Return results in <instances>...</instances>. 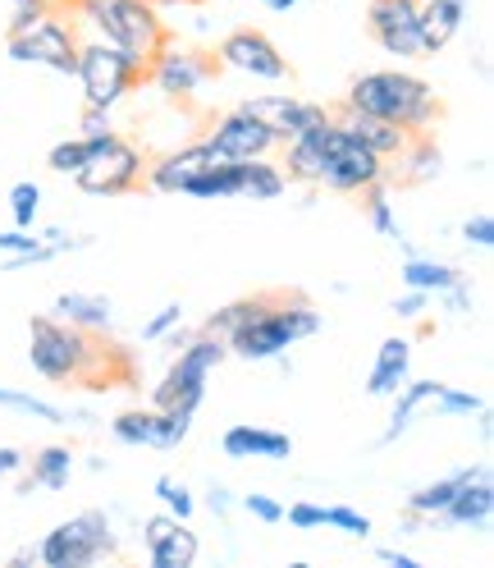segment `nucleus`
Returning <instances> with one entry per match:
<instances>
[{
    "mask_svg": "<svg viewBox=\"0 0 494 568\" xmlns=\"http://www.w3.org/2000/svg\"><path fill=\"white\" fill-rule=\"evenodd\" d=\"M28 464V454L19 445H0V477H19Z\"/></svg>",
    "mask_w": 494,
    "mask_h": 568,
    "instance_id": "obj_50",
    "label": "nucleus"
},
{
    "mask_svg": "<svg viewBox=\"0 0 494 568\" xmlns=\"http://www.w3.org/2000/svg\"><path fill=\"white\" fill-rule=\"evenodd\" d=\"M467 271L463 266H453V262H440V257H426V253H412L403 257V271H399V280H403V290H421V294H444L449 284H457Z\"/></svg>",
    "mask_w": 494,
    "mask_h": 568,
    "instance_id": "obj_28",
    "label": "nucleus"
},
{
    "mask_svg": "<svg viewBox=\"0 0 494 568\" xmlns=\"http://www.w3.org/2000/svg\"><path fill=\"white\" fill-rule=\"evenodd\" d=\"M74 449L69 445H42L38 454H28L23 464V481H19V495H32V490H69V481H74Z\"/></svg>",
    "mask_w": 494,
    "mask_h": 568,
    "instance_id": "obj_24",
    "label": "nucleus"
},
{
    "mask_svg": "<svg viewBox=\"0 0 494 568\" xmlns=\"http://www.w3.org/2000/svg\"><path fill=\"white\" fill-rule=\"evenodd\" d=\"M261 303H266V294H247V298H234V303H225V307H216L202 322V331L206 335H220V339H229L243 322H253V316L261 312Z\"/></svg>",
    "mask_w": 494,
    "mask_h": 568,
    "instance_id": "obj_32",
    "label": "nucleus"
},
{
    "mask_svg": "<svg viewBox=\"0 0 494 568\" xmlns=\"http://www.w3.org/2000/svg\"><path fill=\"white\" fill-rule=\"evenodd\" d=\"M51 10V0H10V23H6V38L10 32H23V28H32L42 14Z\"/></svg>",
    "mask_w": 494,
    "mask_h": 568,
    "instance_id": "obj_46",
    "label": "nucleus"
},
{
    "mask_svg": "<svg viewBox=\"0 0 494 568\" xmlns=\"http://www.w3.org/2000/svg\"><path fill=\"white\" fill-rule=\"evenodd\" d=\"M238 105H243V111H253V115L279 138V148L335 120V111H330L326 101H302V97H294V92H261V97H247V101H238Z\"/></svg>",
    "mask_w": 494,
    "mask_h": 568,
    "instance_id": "obj_13",
    "label": "nucleus"
},
{
    "mask_svg": "<svg viewBox=\"0 0 494 568\" xmlns=\"http://www.w3.org/2000/svg\"><path fill=\"white\" fill-rule=\"evenodd\" d=\"M238 509L247 514V518H257V523H266V527H275V523H285V505L275 500V495H266V490H253V495H238Z\"/></svg>",
    "mask_w": 494,
    "mask_h": 568,
    "instance_id": "obj_41",
    "label": "nucleus"
},
{
    "mask_svg": "<svg viewBox=\"0 0 494 568\" xmlns=\"http://www.w3.org/2000/svg\"><path fill=\"white\" fill-rule=\"evenodd\" d=\"M115 111H101V105H83V115H79V138L88 142H101V138H115Z\"/></svg>",
    "mask_w": 494,
    "mask_h": 568,
    "instance_id": "obj_42",
    "label": "nucleus"
},
{
    "mask_svg": "<svg viewBox=\"0 0 494 568\" xmlns=\"http://www.w3.org/2000/svg\"><path fill=\"white\" fill-rule=\"evenodd\" d=\"M152 495L161 500V509H165V514H174V518L193 523V514H197V495H193V486H188V481H179V477L161 473V477L152 481Z\"/></svg>",
    "mask_w": 494,
    "mask_h": 568,
    "instance_id": "obj_34",
    "label": "nucleus"
},
{
    "mask_svg": "<svg viewBox=\"0 0 494 568\" xmlns=\"http://www.w3.org/2000/svg\"><path fill=\"white\" fill-rule=\"evenodd\" d=\"M481 408H485V399L476 395V389H457V385H440V395H435V404H431V413L444 417V422H453V417H476Z\"/></svg>",
    "mask_w": 494,
    "mask_h": 568,
    "instance_id": "obj_38",
    "label": "nucleus"
},
{
    "mask_svg": "<svg viewBox=\"0 0 494 568\" xmlns=\"http://www.w3.org/2000/svg\"><path fill=\"white\" fill-rule=\"evenodd\" d=\"M358 197H362V216H367V225H371L380 239L408 243V234H403V225H399V211H394V202H390V180L362 189Z\"/></svg>",
    "mask_w": 494,
    "mask_h": 568,
    "instance_id": "obj_31",
    "label": "nucleus"
},
{
    "mask_svg": "<svg viewBox=\"0 0 494 568\" xmlns=\"http://www.w3.org/2000/svg\"><path fill=\"white\" fill-rule=\"evenodd\" d=\"M375 559L390 564V568H416V555H408V550H399V546H375Z\"/></svg>",
    "mask_w": 494,
    "mask_h": 568,
    "instance_id": "obj_51",
    "label": "nucleus"
},
{
    "mask_svg": "<svg viewBox=\"0 0 494 568\" xmlns=\"http://www.w3.org/2000/svg\"><path fill=\"white\" fill-rule=\"evenodd\" d=\"M490 518H494V473L481 468V473L444 505V514L435 518V531H485Z\"/></svg>",
    "mask_w": 494,
    "mask_h": 568,
    "instance_id": "obj_18",
    "label": "nucleus"
},
{
    "mask_svg": "<svg viewBox=\"0 0 494 568\" xmlns=\"http://www.w3.org/2000/svg\"><path fill=\"white\" fill-rule=\"evenodd\" d=\"M408 376H412V339H408V335L380 339L375 363H371V372H367V395H371V399H394Z\"/></svg>",
    "mask_w": 494,
    "mask_h": 568,
    "instance_id": "obj_23",
    "label": "nucleus"
},
{
    "mask_svg": "<svg viewBox=\"0 0 494 568\" xmlns=\"http://www.w3.org/2000/svg\"><path fill=\"white\" fill-rule=\"evenodd\" d=\"M28 363L42 381L88 389V395H111V389H133L137 363L133 353L105 335L79 331L42 312L28 322Z\"/></svg>",
    "mask_w": 494,
    "mask_h": 568,
    "instance_id": "obj_1",
    "label": "nucleus"
},
{
    "mask_svg": "<svg viewBox=\"0 0 494 568\" xmlns=\"http://www.w3.org/2000/svg\"><path fill=\"white\" fill-rule=\"evenodd\" d=\"M440 385L444 381H403V389L394 395V413H390V422H384V432L375 436V449H390V445H399L412 426L421 422V413H431V404H435V395H440Z\"/></svg>",
    "mask_w": 494,
    "mask_h": 568,
    "instance_id": "obj_22",
    "label": "nucleus"
},
{
    "mask_svg": "<svg viewBox=\"0 0 494 568\" xmlns=\"http://www.w3.org/2000/svg\"><path fill=\"white\" fill-rule=\"evenodd\" d=\"M210 55H216L220 69H234V74L257 79V83H285V79H294L285 51H279L261 28H234V32H225Z\"/></svg>",
    "mask_w": 494,
    "mask_h": 568,
    "instance_id": "obj_12",
    "label": "nucleus"
},
{
    "mask_svg": "<svg viewBox=\"0 0 494 568\" xmlns=\"http://www.w3.org/2000/svg\"><path fill=\"white\" fill-rule=\"evenodd\" d=\"M152 432H156V408H124L111 417V436L120 445H147L152 449Z\"/></svg>",
    "mask_w": 494,
    "mask_h": 568,
    "instance_id": "obj_33",
    "label": "nucleus"
},
{
    "mask_svg": "<svg viewBox=\"0 0 494 568\" xmlns=\"http://www.w3.org/2000/svg\"><path fill=\"white\" fill-rule=\"evenodd\" d=\"M32 564H38V546H23L10 555V568H32Z\"/></svg>",
    "mask_w": 494,
    "mask_h": 568,
    "instance_id": "obj_52",
    "label": "nucleus"
},
{
    "mask_svg": "<svg viewBox=\"0 0 494 568\" xmlns=\"http://www.w3.org/2000/svg\"><path fill=\"white\" fill-rule=\"evenodd\" d=\"M143 170H147V156L143 148H133L128 138H101L88 165L74 174V184L92 197H124L133 189H143Z\"/></svg>",
    "mask_w": 494,
    "mask_h": 568,
    "instance_id": "obj_10",
    "label": "nucleus"
},
{
    "mask_svg": "<svg viewBox=\"0 0 494 568\" xmlns=\"http://www.w3.org/2000/svg\"><path fill=\"white\" fill-rule=\"evenodd\" d=\"M115 555H120V537H115V518L105 509H83L64 518L38 541V564L47 568H92Z\"/></svg>",
    "mask_w": 494,
    "mask_h": 568,
    "instance_id": "obj_6",
    "label": "nucleus"
},
{
    "mask_svg": "<svg viewBox=\"0 0 494 568\" xmlns=\"http://www.w3.org/2000/svg\"><path fill=\"white\" fill-rule=\"evenodd\" d=\"M467 14H472V0H421V28H416L421 60L440 55L457 32H463Z\"/></svg>",
    "mask_w": 494,
    "mask_h": 568,
    "instance_id": "obj_21",
    "label": "nucleus"
},
{
    "mask_svg": "<svg viewBox=\"0 0 494 568\" xmlns=\"http://www.w3.org/2000/svg\"><path fill=\"white\" fill-rule=\"evenodd\" d=\"M390 180V161H380L371 148H362L358 138H348L335 120L321 124V184L316 189H330L343 197H358L371 184Z\"/></svg>",
    "mask_w": 494,
    "mask_h": 568,
    "instance_id": "obj_7",
    "label": "nucleus"
},
{
    "mask_svg": "<svg viewBox=\"0 0 494 568\" xmlns=\"http://www.w3.org/2000/svg\"><path fill=\"white\" fill-rule=\"evenodd\" d=\"M457 234H463L467 247H481V253H490V247H494V216H490V211H476V216L463 221V230H457Z\"/></svg>",
    "mask_w": 494,
    "mask_h": 568,
    "instance_id": "obj_45",
    "label": "nucleus"
},
{
    "mask_svg": "<svg viewBox=\"0 0 494 568\" xmlns=\"http://www.w3.org/2000/svg\"><path fill=\"white\" fill-rule=\"evenodd\" d=\"M343 105L348 111L375 115L403 133H431L444 115V101H440L435 83L412 74V69H367V74H358L348 83Z\"/></svg>",
    "mask_w": 494,
    "mask_h": 568,
    "instance_id": "obj_2",
    "label": "nucleus"
},
{
    "mask_svg": "<svg viewBox=\"0 0 494 568\" xmlns=\"http://www.w3.org/2000/svg\"><path fill=\"white\" fill-rule=\"evenodd\" d=\"M143 550H147V564L152 568H193L197 555H202V541H197V531L193 523L184 518H174V514H147L143 518Z\"/></svg>",
    "mask_w": 494,
    "mask_h": 568,
    "instance_id": "obj_15",
    "label": "nucleus"
},
{
    "mask_svg": "<svg viewBox=\"0 0 494 568\" xmlns=\"http://www.w3.org/2000/svg\"><path fill=\"white\" fill-rule=\"evenodd\" d=\"M0 408H14V413H23V417H38V422H47V426H64V422H69V413H64L60 404L28 395V389H0Z\"/></svg>",
    "mask_w": 494,
    "mask_h": 568,
    "instance_id": "obj_35",
    "label": "nucleus"
},
{
    "mask_svg": "<svg viewBox=\"0 0 494 568\" xmlns=\"http://www.w3.org/2000/svg\"><path fill=\"white\" fill-rule=\"evenodd\" d=\"M321 527H335V531H343V537H358V541H367L375 531V523L362 509H352V505H326L321 509Z\"/></svg>",
    "mask_w": 494,
    "mask_h": 568,
    "instance_id": "obj_40",
    "label": "nucleus"
},
{
    "mask_svg": "<svg viewBox=\"0 0 494 568\" xmlns=\"http://www.w3.org/2000/svg\"><path fill=\"white\" fill-rule=\"evenodd\" d=\"M51 316H60V322L79 326V331H92V335H111L115 331V303L105 294H88V290H64L51 303Z\"/></svg>",
    "mask_w": 494,
    "mask_h": 568,
    "instance_id": "obj_25",
    "label": "nucleus"
},
{
    "mask_svg": "<svg viewBox=\"0 0 494 568\" xmlns=\"http://www.w3.org/2000/svg\"><path fill=\"white\" fill-rule=\"evenodd\" d=\"M193 417L184 408H156V432H152V449H179L193 436Z\"/></svg>",
    "mask_w": 494,
    "mask_h": 568,
    "instance_id": "obj_36",
    "label": "nucleus"
},
{
    "mask_svg": "<svg viewBox=\"0 0 494 568\" xmlns=\"http://www.w3.org/2000/svg\"><path fill=\"white\" fill-rule=\"evenodd\" d=\"M444 174V148H440V138L435 129L431 133H412L394 165H390V184H403V189H421V184H435Z\"/></svg>",
    "mask_w": 494,
    "mask_h": 568,
    "instance_id": "obj_19",
    "label": "nucleus"
},
{
    "mask_svg": "<svg viewBox=\"0 0 494 568\" xmlns=\"http://www.w3.org/2000/svg\"><path fill=\"white\" fill-rule=\"evenodd\" d=\"M261 6H266V10H275V14H289V10H298V6H302V0H261Z\"/></svg>",
    "mask_w": 494,
    "mask_h": 568,
    "instance_id": "obj_53",
    "label": "nucleus"
},
{
    "mask_svg": "<svg viewBox=\"0 0 494 568\" xmlns=\"http://www.w3.org/2000/svg\"><path fill=\"white\" fill-rule=\"evenodd\" d=\"M229 358V344L220 335L193 331V339L184 348H174V363L165 367V376L152 389V408H184L197 413L206 404V385L216 376V367Z\"/></svg>",
    "mask_w": 494,
    "mask_h": 568,
    "instance_id": "obj_5",
    "label": "nucleus"
},
{
    "mask_svg": "<svg viewBox=\"0 0 494 568\" xmlns=\"http://www.w3.org/2000/svg\"><path fill=\"white\" fill-rule=\"evenodd\" d=\"M335 124H339L348 138H358L362 148H371L380 161H394V156H399V148L412 138V133H403V129H394V124H384V120H375V115L348 111V105H339V111H335Z\"/></svg>",
    "mask_w": 494,
    "mask_h": 568,
    "instance_id": "obj_26",
    "label": "nucleus"
},
{
    "mask_svg": "<svg viewBox=\"0 0 494 568\" xmlns=\"http://www.w3.org/2000/svg\"><path fill=\"white\" fill-rule=\"evenodd\" d=\"M206 142L225 161H253V156H275L279 152V138L253 111H243V105H234V111H225L216 124H210Z\"/></svg>",
    "mask_w": 494,
    "mask_h": 568,
    "instance_id": "obj_16",
    "label": "nucleus"
},
{
    "mask_svg": "<svg viewBox=\"0 0 494 568\" xmlns=\"http://www.w3.org/2000/svg\"><path fill=\"white\" fill-rule=\"evenodd\" d=\"M92 148H96V142H88V138H60L55 142V148L47 152V170L51 174H69V180H74V174L88 165V156H92Z\"/></svg>",
    "mask_w": 494,
    "mask_h": 568,
    "instance_id": "obj_37",
    "label": "nucleus"
},
{
    "mask_svg": "<svg viewBox=\"0 0 494 568\" xmlns=\"http://www.w3.org/2000/svg\"><path fill=\"white\" fill-rule=\"evenodd\" d=\"M421 0H367V38L399 60H421Z\"/></svg>",
    "mask_w": 494,
    "mask_h": 568,
    "instance_id": "obj_14",
    "label": "nucleus"
},
{
    "mask_svg": "<svg viewBox=\"0 0 494 568\" xmlns=\"http://www.w3.org/2000/svg\"><path fill=\"white\" fill-rule=\"evenodd\" d=\"M210 161H220V152L210 148L206 138H197V142H188V148H174V152H165V156L147 161V170H143V184H147L152 193L184 197L188 180H193V174H202Z\"/></svg>",
    "mask_w": 494,
    "mask_h": 568,
    "instance_id": "obj_17",
    "label": "nucleus"
},
{
    "mask_svg": "<svg viewBox=\"0 0 494 568\" xmlns=\"http://www.w3.org/2000/svg\"><path fill=\"white\" fill-rule=\"evenodd\" d=\"M431 294H421V290H403L394 303H390V312L399 316V322H421V316H426L431 312Z\"/></svg>",
    "mask_w": 494,
    "mask_h": 568,
    "instance_id": "obj_47",
    "label": "nucleus"
},
{
    "mask_svg": "<svg viewBox=\"0 0 494 568\" xmlns=\"http://www.w3.org/2000/svg\"><path fill=\"white\" fill-rule=\"evenodd\" d=\"M79 47H83V38H79L74 19H60L55 10H47L32 28L10 32L6 38V55L14 64H38V69H51V74H60V79H74Z\"/></svg>",
    "mask_w": 494,
    "mask_h": 568,
    "instance_id": "obj_9",
    "label": "nucleus"
},
{
    "mask_svg": "<svg viewBox=\"0 0 494 568\" xmlns=\"http://www.w3.org/2000/svg\"><path fill=\"white\" fill-rule=\"evenodd\" d=\"M243 189V161H210L202 174H193L184 197H197V202H234Z\"/></svg>",
    "mask_w": 494,
    "mask_h": 568,
    "instance_id": "obj_29",
    "label": "nucleus"
},
{
    "mask_svg": "<svg viewBox=\"0 0 494 568\" xmlns=\"http://www.w3.org/2000/svg\"><path fill=\"white\" fill-rule=\"evenodd\" d=\"M321 509L326 505H316V500H298V505L285 509V518H289L294 531H316V527H321Z\"/></svg>",
    "mask_w": 494,
    "mask_h": 568,
    "instance_id": "obj_48",
    "label": "nucleus"
},
{
    "mask_svg": "<svg viewBox=\"0 0 494 568\" xmlns=\"http://www.w3.org/2000/svg\"><path fill=\"white\" fill-rule=\"evenodd\" d=\"M435 303L449 312V316H472L476 312V294H472V275H463L457 284H449L444 294H435Z\"/></svg>",
    "mask_w": 494,
    "mask_h": 568,
    "instance_id": "obj_43",
    "label": "nucleus"
},
{
    "mask_svg": "<svg viewBox=\"0 0 494 568\" xmlns=\"http://www.w3.org/2000/svg\"><path fill=\"white\" fill-rule=\"evenodd\" d=\"M220 449L234 464H247V458H270V464H285L294 458V440L289 432H275V426H253V422H234L220 436Z\"/></svg>",
    "mask_w": 494,
    "mask_h": 568,
    "instance_id": "obj_20",
    "label": "nucleus"
},
{
    "mask_svg": "<svg viewBox=\"0 0 494 568\" xmlns=\"http://www.w3.org/2000/svg\"><path fill=\"white\" fill-rule=\"evenodd\" d=\"M38 216H42V184L19 180V184L10 189V221H14L19 230H32V225H38Z\"/></svg>",
    "mask_w": 494,
    "mask_h": 568,
    "instance_id": "obj_39",
    "label": "nucleus"
},
{
    "mask_svg": "<svg viewBox=\"0 0 494 568\" xmlns=\"http://www.w3.org/2000/svg\"><path fill=\"white\" fill-rule=\"evenodd\" d=\"M74 79L83 88V105H101V111H115V105L143 83V64H137L128 51L111 47V42H83L79 47V69Z\"/></svg>",
    "mask_w": 494,
    "mask_h": 568,
    "instance_id": "obj_8",
    "label": "nucleus"
},
{
    "mask_svg": "<svg viewBox=\"0 0 494 568\" xmlns=\"http://www.w3.org/2000/svg\"><path fill=\"white\" fill-rule=\"evenodd\" d=\"M69 6H74L79 23H88L101 42L128 51L143 69L169 42V28L156 10V0H69Z\"/></svg>",
    "mask_w": 494,
    "mask_h": 568,
    "instance_id": "obj_4",
    "label": "nucleus"
},
{
    "mask_svg": "<svg viewBox=\"0 0 494 568\" xmlns=\"http://www.w3.org/2000/svg\"><path fill=\"white\" fill-rule=\"evenodd\" d=\"M216 55L210 51H197V47H184V42H165L156 55H152V64L143 69V79L161 92V97H169V101H188V97H197L210 79H216Z\"/></svg>",
    "mask_w": 494,
    "mask_h": 568,
    "instance_id": "obj_11",
    "label": "nucleus"
},
{
    "mask_svg": "<svg viewBox=\"0 0 494 568\" xmlns=\"http://www.w3.org/2000/svg\"><path fill=\"white\" fill-rule=\"evenodd\" d=\"M174 326H184V303H165L156 316H147V322H143V339L147 344H161V335H169Z\"/></svg>",
    "mask_w": 494,
    "mask_h": 568,
    "instance_id": "obj_44",
    "label": "nucleus"
},
{
    "mask_svg": "<svg viewBox=\"0 0 494 568\" xmlns=\"http://www.w3.org/2000/svg\"><path fill=\"white\" fill-rule=\"evenodd\" d=\"M326 316L316 312V303L298 290H266V303L253 322H243L225 344H229V358L243 363H275L285 353L311 335H321Z\"/></svg>",
    "mask_w": 494,
    "mask_h": 568,
    "instance_id": "obj_3",
    "label": "nucleus"
},
{
    "mask_svg": "<svg viewBox=\"0 0 494 568\" xmlns=\"http://www.w3.org/2000/svg\"><path fill=\"white\" fill-rule=\"evenodd\" d=\"M481 468H490L485 458H481V464H463V468H453V473H444V477H435V481H426V486H416V490L408 495V500H403V509H408V514H416V518H431V523H435V518L444 514V505H449L453 495L463 490Z\"/></svg>",
    "mask_w": 494,
    "mask_h": 568,
    "instance_id": "obj_27",
    "label": "nucleus"
},
{
    "mask_svg": "<svg viewBox=\"0 0 494 568\" xmlns=\"http://www.w3.org/2000/svg\"><path fill=\"white\" fill-rule=\"evenodd\" d=\"M206 509H210V518H220V523H229V514H234V490L225 486V481H210V490H206V500H202Z\"/></svg>",
    "mask_w": 494,
    "mask_h": 568,
    "instance_id": "obj_49",
    "label": "nucleus"
},
{
    "mask_svg": "<svg viewBox=\"0 0 494 568\" xmlns=\"http://www.w3.org/2000/svg\"><path fill=\"white\" fill-rule=\"evenodd\" d=\"M285 193H289V174L279 170L275 156H253V161H243V189H238L243 202H279Z\"/></svg>",
    "mask_w": 494,
    "mask_h": 568,
    "instance_id": "obj_30",
    "label": "nucleus"
}]
</instances>
